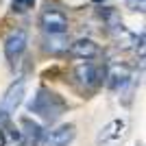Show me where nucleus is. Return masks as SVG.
<instances>
[{
	"instance_id": "nucleus-1",
	"label": "nucleus",
	"mask_w": 146,
	"mask_h": 146,
	"mask_svg": "<svg viewBox=\"0 0 146 146\" xmlns=\"http://www.w3.org/2000/svg\"><path fill=\"white\" fill-rule=\"evenodd\" d=\"M63 107H66V105L61 103L55 94H50V92H46V90H39V94L35 96V100H31V105H29L31 111L39 113V116L46 118V120L57 118L61 111H63Z\"/></svg>"
},
{
	"instance_id": "nucleus-2",
	"label": "nucleus",
	"mask_w": 146,
	"mask_h": 146,
	"mask_svg": "<svg viewBox=\"0 0 146 146\" xmlns=\"http://www.w3.org/2000/svg\"><path fill=\"white\" fill-rule=\"evenodd\" d=\"M39 24L50 35H63L68 31V18H66V13L57 11V9H46L42 13V18H39Z\"/></svg>"
},
{
	"instance_id": "nucleus-3",
	"label": "nucleus",
	"mask_w": 146,
	"mask_h": 146,
	"mask_svg": "<svg viewBox=\"0 0 146 146\" xmlns=\"http://www.w3.org/2000/svg\"><path fill=\"white\" fill-rule=\"evenodd\" d=\"M22 98H24V81H18V83H13V85L7 90L5 98H2V103H0V113L7 116V113L15 111L20 105H22Z\"/></svg>"
},
{
	"instance_id": "nucleus-4",
	"label": "nucleus",
	"mask_w": 146,
	"mask_h": 146,
	"mask_svg": "<svg viewBox=\"0 0 146 146\" xmlns=\"http://www.w3.org/2000/svg\"><path fill=\"white\" fill-rule=\"evenodd\" d=\"M26 42H29V37H26V31L18 29V31H13L11 35L7 37V42H5V55L9 61H15L22 52H24L26 48Z\"/></svg>"
},
{
	"instance_id": "nucleus-5",
	"label": "nucleus",
	"mask_w": 146,
	"mask_h": 146,
	"mask_svg": "<svg viewBox=\"0 0 146 146\" xmlns=\"http://www.w3.org/2000/svg\"><path fill=\"white\" fill-rule=\"evenodd\" d=\"M74 74H76V79H79L83 85H87V87L98 85V83L103 81V76H105V72H100V70H98L94 63H90V61L79 63V66L74 68Z\"/></svg>"
},
{
	"instance_id": "nucleus-6",
	"label": "nucleus",
	"mask_w": 146,
	"mask_h": 146,
	"mask_svg": "<svg viewBox=\"0 0 146 146\" xmlns=\"http://www.w3.org/2000/svg\"><path fill=\"white\" fill-rule=\"evenodd\" d=\"M100 48H98L96 42H92V39H76V42L70 46V55L76 57V59H94L98 57Z\"/></svg>"
},
{
	"instance_id": "nucleus-7",
	"label": "nucleus",
	"mask_w": 146,
	"mask_h": 146,
	"mask_svg": "<svg viewBox=\"0 0 146 146\" xmlns=\"http://www.w3.org/2000/svg\"><path fill=\"white\" fill-rule=\"evenodd\" d=\"M107 79H109V87L111 90H120V87H124L129 81H131V68L124 66V63H116V66L109 68Z\"/></svg>"
},
{
	"instance_id": "nucleus-8",
	"label": "nucleus",
	"mask_w": 146,
	"mask_h": 146,
	"mask_svg": "<svg viewBox=\"0 0 146 146\" xmlns=\"http://www.w3.org/2000/svg\"><path fill=\"white\" fill-rule=\"evenodd\" d=\"M72 140H74V127L72 124H63V127L55 129L46 137V146H68Z\"/></svg>"
},
{
	"instance_id": "nucleus-9",
	"label": "nucleus",
	"mask_w": 146,
	"mask_h": 146,
	"mask_svg": "<svg viewBox=\"0 0 146 146\" xmlns=\"http://www.w3.org/2000/svg\"><path fill=\"white\" fill-rule=\"evenodd\" d=\"M122 129H124V122H122V120H111L109 124L100 131L98 142H109V140H113V137H118V135L122 133Z\"/></svg>"
},
{
	"instance_id": "nucleus-10",
	"label": "nucleus",
	"mask_w": 146,
	"mask_h": 146,
	"mask_svg": "<svg viewBox=\"0 0 146 146\" xmlns=\"http://www.w3.org/2000/svg\"><path fill=\"white\" fill-rule=\"evenodd\" d=\"M22 127L29 129V131H26L29 140H31V142H37V137H39V131H42V129H39V124H35V122H31L29 118H26V120H22Z\"/></svg>"
},
{
	"instance_id": "nucleus-11",
	"label": "nucleus",
	"mask_w": 146,
	"mask_h": 146,
	"mask_svg": "<svg viewBox=\"0 0 146 146\" xmlns=\"http://www.w3.org/2000/svg\"><path fill=\"white\" fill-rule=\"evenodd\" d=\"M35 5V0H13V9L15 11H29Z\"/></svg>"
},
{
	"instance_id": "nucleus-12",
	"label": "nucleus",
	"mask_w": 146,
	"mask_h": 146,
	"mask_svg": "<svg viewBox=\"0 0 146 146\" xmlns=\"http://www.w3.org/2000/svg\"><path fill=\"white\" fill-rule=\"evenodd\" d=\"M131 11H144V0H124Z\"/></svg>"
},
{
	"instance_id": "nucleus-13",
	"label": "nucleus",
	"mask_w": 146,
	"mask_h": 146,
	"mask_svg": "<svg viewBox=\"0 0 146 146\" xmlns=\"http://www.w3.org/2000/svg\"><path fill=\"white\" fill-rule=\"evenodd\" d=\"M52 52H59V50H68V44H66V39H55L52 42V46H48Z\"/></svg>"
},
{
	"instance_id": "nucleus-14",
	"label": "nucleus",
	"mask_w": 146,
	"mask_h": 146,
	"mask_svg": "<svg viewBox=\"0 0 146 146\" xmlns=\"http://www.w3.org/2000/svg\"><path fill=\"white\" fill-rule=\"evenodd\" d=\"M0 146H5V133L0 131Z\"/></svg>"
}]
</instances>
